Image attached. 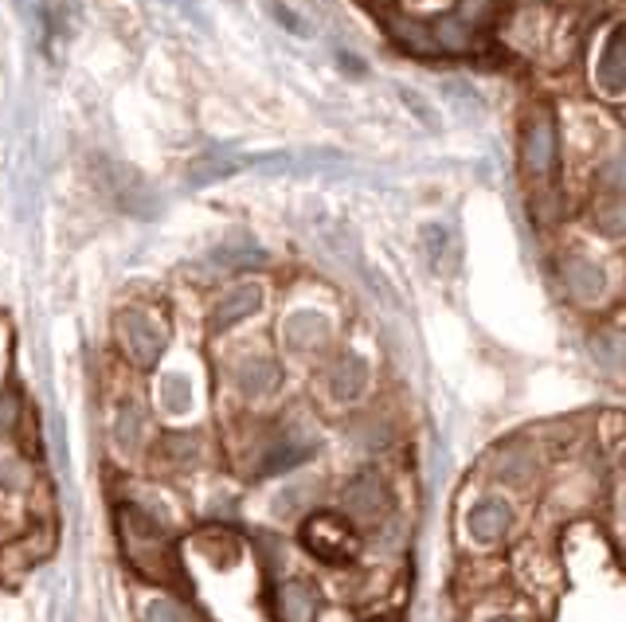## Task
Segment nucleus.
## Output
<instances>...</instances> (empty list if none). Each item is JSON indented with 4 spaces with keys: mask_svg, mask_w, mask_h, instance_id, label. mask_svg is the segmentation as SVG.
Segmentation results:
<instances>
[{
    "mask_svg": "<svg viewBox=\"0 0 626 622\" xmlns=\"http://www.w3.org/2000/svg\"><path fill=\"white\" fill-rule=\"evenodd\" d=\"M141 435H145V415H141L138 403H122V411H118V423H114V438H118V446H122L126 455H133L141 446Z\"/></svg>",
    "mask_w": 626,
    "mask_h": 622,
    "instance_id": "21",
    "label": "nucleus"
},
{
    "mask_svg": "<svg viewBox=\"0 0 626 622\" xmlns=\"http://www.w3.org/2000/svg\"><path fill=\"white\" fill-rule=\"evenodd\" d=\"M145 622H192V619H188L185 607L173 603V599H157V603H150V611H145Z\"/></svg>",
    "mask_w": 626,
    "mask_h": 622,
    "instance_id": "26",
    "label": "nucleus"
},
{
    "mask_svg": "<svg viewBox=\"0 0 626 622\" xmlns=\"http://www.w3.org/2000/svg\"><path fill=\"white\" fill-rule=\"evenodd\" d=\"M595 79L603 94H626V28H615L599 51Z\"/></svg>",
    "mask_w": 626,
    "mask_h": 622,
    "instance_id": "8",
    "label": "nucleus"
},
{
    "mask_svg": "<svg viewBox=\"0 0 626 622\" xmlns=\"http://www.w3.org/2000/svg\"><path fill=\"white\" fill-rule=\"evenodd\" d=\"M302 544L326 564H353L356 552H361L353 525L345 517H336V513H314L302 525Z\"/></svg>",
    "mask_w": 626,
    "mask_h": 622,
    "instance_id": "3",
    "label": "nucleus"
},
{
    "mask_svg": "<svg viewBox=\"0 0 626 622\" xmlns=\"http://www.w3.org/2000/svg\"><path fill=\"white\" fill-rule=\"evenodd\" d=\"M430 28H435V39H439V51H470V47H474V28H470L459 12L439 16Z\"/></svg>",
    "mask_w": 626,
    "mask_h": 622,
    "instance_id": "18",
    "label": "nucleus"
},
{
    "mask_svg": "<svg viewBox=\"0 0 626 622\" xmlns=\"http://www.w3.org/2000/svg\"><path fill=\"white\" fill-rule=\"evenodd\" d=\"M244 165L239 157H227V153H220V149H212V153H204L200 161H192V185L197 188H204V185H215V180H224V177H232L235 168Z\"/></svg>",
    "mask_w": 626,
    "mask_h": 622,
    "instance_id": "19",
    "label": "nucleus"
},
{
    "mask_svg": "<svg viewBox=\"0 0 626 622\" xmlns=\"http://www.w3.org/2000/svg\"><path fill=\"white\" fill-rule=\"evenodd\" d=\"M494 9H497V0H459V16L466 20L470 28H477V24H486L489 16H494Z\"/></svg>",
    "mask_w": 626,
    "mask_h": 622,
    "instance_id": "25",
    "label": "nucleus"
},
{
    "mask_svg": "<svg viewBox=\"0 0 626 622\" xmlns=\"http://www.w3.org/2000/svg\"><path fill=\"white\" fill-rule=\"evenodd\" d=\"M365 388H368V364L356 353H345L329 368V396H333V400L353 403L365 396Z\"/></svg>",
    "mask_w": 626,
    "mask_h": 622,
    "instance_id": "9",
    "label": "nucleus"
},
{
    "mask_svg": "<svg viewBox=\"0 0 626 622\" xmlns=\"http://www.w3.org/2000/svg\"><path fill=\"white\" fill-rule=\"evenodd\" d=\"M442 94H447V98H450V103H454V106H470V110H482V106H477V98H474V91H470V86L466 83H454V79H447V83H442Z\"/></svg>",
    "mask_w": 626,
    "mask_h": 622,
    "instance_id": "28",
    "label": "nucleus"
},
{
    "mask_svg": "<svg viewBox=\"0 0 626 622\" xmlns=\"http://www.w3.org/2000/svg\"><path fill=\"white\" fill-rule=\"evenodd\" d=\"M157 455L165 466L173 470H188V466H197L200 458V438L197 435H165L157 446Z\"/></svg>",
    "mask_w": 626,
    "mask_h": 622,
    "instance_id": "20",
    "label": "nucleus"
},
{
    "mask_svg": "<svg viewBox=\"0 0 626 622\" xmlns=\"http://www.w3.org/2000/svg\"><path fill=\"white\" fill-rule=\"evenodd\" d=\"M271 12H274V16H279V24H282V28H291V32H298V36H306V24H298V16H294V12H286V9H282V4H279V0H271Z\"/></svg>",
    "mask_w": 626,
    "mask_h": 622,
    "instance_id": "32",
    "label": "nucleus"
},
{
    "mask_svg": "<svg viewBox=\"0 0 626 622\" xmlns=\"http://www.w3.org/2000/svg\"><path fill=\"white\" fill-rule=\"evenodd\" d=\"M329 337V321L321 314H314V309H302V314H294L291 321H286V344L291 349H318V344H326Z\"/></svg>",
    "mask_w": 626,
    "mask_h": 622,
    "instance_id": "15",
    "label": "nucleus"
},
{
    "mask_svg": "<svg viewBox=\"0 0 626 622\" xmlns=\"http://www.w3.org/2000/svg\"><path fill=\"white\" fill-rule=\"evenodd\" d=\"M564 282H568L576 302H599L607 290V274L595 267L591 259H568L564 262Z\"/></svg>",
    "mask_w": 626,
    "mask_h": 622,
    "instance_id": "11",
    "label": "nucleus"
},
{
    "mask_svg": "<svg viewBox=\"0 0 626 622\" xmlns=\"http://www.w3.org/2000/svg\"><path fill=\"white\" fill-rule=\"evenodd\" d=\"M603 180H607L615 192H626V153H618L615 161H607V168H603Z\"/></svg>",
    "mask_w": 626,
    "mask_h": 622,
    "instance_id": "29",
    "label": "nucleus"
},
{
    "mask_svg": "<svg viewBox=\"0 0 626 622\" xmlns=\"http://www.w3.org/2000/svg\"><path fill=\"white\" fill-rule=\"evenodd\" d=\"M118 537H122V549L126 556H130V564L138 567L145 579H153V584L177 579L173 540H168L161 520H153L150 513L138 509V505H126V509L118 513Z\"/></svg>",
    "mask_w": 626,
    "mask_h": 622,
    "instance_id": "1",
    "label": "nucleus"
},
{
    "mask_svg": "<svg viewBox=\"0 0 626 622\" xmlns=\"http://www.w3.org/2000/svg\"><path fill=\"white\" fill-rule=\"evenodd\" d=\"M212 262L224 270H251V267H262V262H267V251H262L255 239H247V235H235V239L215 247Z\"/></svg>",
    "mask_w": 626,
    "mask_h": 622,
    "instance_id": "14",
    "label": "nucleus"
},
{
    "mask_svg": "<svg viewBox=\"0 0 626 622\" xmlns=\"http://www.w3.org/2000/svg\"><path fill=\"white\" fill-rule=\"evenodd\" d=\"M262 306V286L259 282H244V286L227 290L220 302H215L212 309V333H224V329L239 326V321H247L251 314H259Z\"/></svg>",
    "mask_w": 626,
    "mask_h": 622,
    "instance_id": "6",
    "label": "nucleus"
},
{
    "mask_svg": "<svg viewBox=\"0 0 626 622\" xmlns=\"http://www.w3.org/2000/svg\"><path fill=\"white\" fill-rule=\"evenodd\" d=\"M509 505L505 502H477L474 509H470L466 525H470V537L477 540V544H489V540H501L505 532H509Z\"/></svg>",
    "mask_w": 626,
    "mask_h": 622,
    "instance_id": "10",
    "label": "nucleus"
},
{
    "mask_svg": "<svg viewBox=\"0 0 626 622\" xmlns=\"http://www.w3.org/2000/svg\"><path fill=\"white\" fill-rule=\"evenodd\" d=\"M279 614L282 622H314L318 614V591L302 579H291V584L279 587Z\"/></svg>",
    "mask_w": 626,
    "mask_h": 622,
    "instance_id": "13",
    "label": "nucleus"
},
{
    "mask_svg": "<svg viewBox=\"0 0 626 622\" xmlns=\"http://www.w3.org/2000/svg\"><path fill=\"white\" fill-rule=\"evenodd\" d=\"M392 36L400 39V44L408 47V51H415V56L439 51L435 28H427V24H420V20H412V16H395V20H392Z\"/></svg>",
    "mask_w": 626,
    "mask_h": 622,
    "instance_id": "17",
    "label": "nucleus"
},
{
    "mask_svg": "<svg viewBox=\"0 0 626 622\" xmlns=\"http://www.w3.org/2000/svg\"><path fill=\"white\" fill-rule=\"evenodd\" d=\"M51 552V532H32V537H24V540H16V544H9L4 549V576L9 572H28L32 564H39V560Z\"/></svg>",
    "mask_w": 626,
    "mask_h": 622,
    "instance_id": "16",
    "label": "nucleus"
},
{
    "mask_svg": "<svg viewBox=\"0 0 626 622\" xmlns=\"http://www.w3.org/2000/svg\"><path fill=\"white\" fill-rule=\"evenodd\" d=\"M114 341L133 368H153L165 353V333L145 309H122L114 317Z\"/></svg>",
    "mask_w": 626,
    "mask_h": 622,
    "instance_id": "2",
    "label": "nucleus"
},
{
    "mask_svg": "<svg viewBox=\"0 0 626 622\" xmlns=\"http://www.w3.org/2000/svg\"><path fill=\"white\" fill-rule=\"evenodd\" d=\"M423 247L430 251V259L439 262L442 247H447V232H442L439 223H430V227H423Z\"/></svg>",
    "mask_w": 626,
    "mask_h": 622,
    "instance_id": "30",
    "label": "nucleus"
},
{
    "mask_svg": "<svg viewBox=\"0 0 626 622\" xmlns=\"http://www.w3.org/2000/svg\"><path fill=\"white\" fill-rule=\"evenodd\" d=\"M392 509V493L376 474H356L345 490V513L356 525H380Z\"/></svg>",
    "mask_w": 626,
    "mask_h": 622,
    "instance_id": "4",
    "label": "nucleus"
},
{
    "mask_svg": "<svg viewBox=\"0 0 626 622\" xmlns=\"http://www.w3.org/2000/svg\"><path fill=\"white\" fill-rule=\"evenodd\" d=\"M161 408L173 411V415H185L192 408V384H188V376L173 372V376L161 380Z\"/></svg>",
    "mask_w": 626,
    "mask_h": 622,
    "instance_id": "23",
    "label": "nucleus"
},
{
    "mask_svg": "<svg viewBox=\"0 0 626 622\" xmlns=\"http://www.w3.org/2000/svg\"><path fill=\"white\" fill-rule=\"evenodd\" d=\"M595 223H599V232H603V235H611V239H623V235H626V204H623V200L599 204L595 208Z\"/></svg>",
    "mask_w": 626,
    "mask_h": 622,
    "instance_id": "24",
    "label": "nucleus"
},
{
    "mask_svg": "<svg viewBox=\"0 0 626 622\" xmlns=\"http://www.w3.org/2000/svg\"><path fill=\"white\" fill-rule=\"evenodd\" d=\"M521 161L533 177H548L552 173V165H556V121H552L548 114H536V118L524 126Z\"/></svg>",
    "mask_w": 626,
    "mask_h": 622,
    "instance_id": "5",
    "label": "nucleus"
},
{
    "mask_svg": "<svg viewBox=\"0 0 626 622\" xmlns=\"http://www.w3.org/2000/svg\"><path fill=\"white\" fill-rule=\"evenodd\" d=\"M282 384V368L271 356H247L239 368H235V388L244 391L247 400H262V396H274Z\"/></svg>",
    "mask_w": 626,
    "mask_h": 622,
    "instance_id": "7",
    "label": "nucleus"
},
{
    "mask_svg": "<svg viewBox=\"0 0 626 622\" xmlns=\"http://www.w3.org/2000/svg\"><path fill=\"white\" fill-rule=\"evenodd\" d=\"M591 353L599 364L607 368H626V329H611V333H599L591 341Z\"/></svg>",
    "mask_w": 626,
    "mask_h": 622,
    "instance_id": "22",
    "label": "nucleus"
},
{
    "mask_svg": "<svg viewBox=\"0 0 626 622\" xmlns=\"http://www.w3.org/2000/svg\"><path fill=\"white\" fill-rule=\"evenodd\" d=\"M494 622H513V619H494Z\"/></svg>",
    "mask_w": 626,
    "mask_h": 622,
    "instance_id": "33",
    "label": "nucleus"
},
{
    "mask_svg": "<svg viewBox=\"0 0 626 622\" xmlns=\"http://www.w3.org/2000/svg\"><path fill=\"white\" fill-rule=\"evenodd\" d=\"M400 98H403V103H408V106H412L415 118H420L423 126H427V130H439V118H435V110H430V106L423 103L420 94H415V91H400Z\"/></svg>",
    "mask_w": 626,
    "mask_h": 622,
    "instance_id": "27",
    "label": "nucleus"
},
{
    "mask_svg": "<svg viewBox=\"0 0 626 622\" xmlns=\"http://www.w3.org/2000/svg\"><path fill=\"white\" fill-rule=\"evenodd\" d=\"M20 415V400L16 391H0V431H9Z\"/></svg>",
    "mask_w": 626,
    "mask_h": 622,
    "instance_id": "31",
    "label": "nucleus"
},
{
    "mask_svg": "<svg viewBox=\"0 0 626 622\" xmlns=\"http://www.w3.org/2000/svg\"><path fill=\"white\" fill-rule=\"evenodd\" d=\"M314 450H318V443H314V438H306V443H302V438H291V435L279 438V443H274L271 450L262 455L259 474H282V470H294V466L306 462Z\"/></svg>",
    "mask_w": 626,
    "mask_h": 622,
    "instance_id": "12",
    "label": "nucleus"
}]
</instances>
